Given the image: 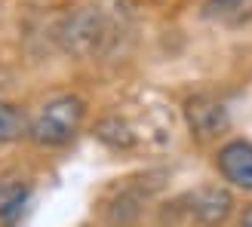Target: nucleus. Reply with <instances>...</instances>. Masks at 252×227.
I'll return each mask as SVG.
<instances>
[{"label": "nucleus", "mask_w": 252, "mask_h": 227, "mask_svg": "<svg viewBox=\"0 0 252 227\" xmlns=\"http://www.w3.org/2000/svg\"><path fill=\"white\" fill-rule=\"evenodd\" d=\"M188 203H191V215L206 224V227H219L228 221L231 209H234V197L224 191L219 184H203L197 187V191L188 197Z\"/></svg>", "instance_id": "7ed1b4c3"}, {"label": "nucleus", "mask_w": 252, "mask_h": 227, "mask_svg": "<svg viewBox=\"0 0 252 227\" xmlns=\"http://www.w3.org/2000/svg\"><path fill=\"white\" fill-rule=\"evenodd\" d=\"M28 138V117L9 102H0V144H12Z\"/></svg>", "instance_id": "423d86ee"}, {"label": "nucleus", "mask_w": 252, "mask_h": 227, "mask_svg": "<svg viewBox=\"0 0 252 227\" xmlns=\"http://www.w3.org/2000/svg\"><path fill=\"white\" fill-rule=\"evenodd\" d=\"M86 117V105L77 95H59L46 102L37 117L28 123V138L40 147H62L80 132Z\"/></svg>", "instance_id": "f257e3e1"}, {"label": "nucleus", "mask_w": 252, "mask_h": 227, "mask_svg": "<svg viewBox=\"0 0 252 227\" xmlns=\"http://www.w3.org/2000/svg\"><path fill=\"white\" fill-rule=\"evenodd\" d=\"M185 120H188V129L197 138L200 144L206 142H216L219 135L228 132L231 117H228V108H224L219 98L212 95H194L185 102Z\"/></svg>", "instance_id": "f03ea898"}, {"label": "nucleus", "mask_w": 252, "mask_h": 227, "mask_svg": "<svg viewBox=\"0 0 252 227\" xmlns=\"http://www.w3.org/2000/svg\"><path fill=\"white\" fill-rule=\"evenodd\" d=\"M31 197V184L19 178V175H3L0 178V224L12 227L22 212H25V203Z\"/></svg>", "instance_id": "39448f33"}, {"label": "nucleus", "mask_w": 252, "mask_h": 227, "mask_svg": "<svg viewBox=\"0 0 252 227\" xmlns=\"http://www.w3.org/2000/svg\"><path fill=\"white\" fill-rule=\"evenodd\" d=\"M212 3H216V6H224V9H231V6H240L243 0H212Z\"/></svg>", "instance_id": "1a4fd4ad"}, {"label": "nucleus", "mask_w": 252, "mask_h": 227, "mask_svg": "<svg viewBox=\"0 0 252 227\" xmlns=\"http://www.w3.org/2000/svg\"><path fill=\"white\" fill-rule=\"evenodd\" d=\"M98 138H102L105 144H111V147H132L135 144V132L120 117L102 120V126H98Z\"/></svg>", "instance_id": "0eeeda50"}, {"label": "nucleus", "mask_w": 252, "mask_h": 227, "mask_svg": "<svg viewBox=\"0 0 252 227\" xmlns=\"http://www.w3.org/2000/svg\"><path fill=\"white\" fill-rule=\"evenodd\" d=\"M237 227H252V206L243 209V215H240V221H237Z\"/></svg>", "instance_id": "6e6552de"}, {"label": "nucleus", "mask_w": 252, "mask_h": 227, "mask_svg": "<svg viewBox=\"0 0 252 227\" xmlns=\"http://www.w3.org/2000/svg\"><path fill=\"white\" fill-rule=\"evenodd\" d=\"M216 166L224 181H231L234 187H243V191H252V144L249 142L237 138V142L221 144Z\"/></svg>", "instance_id": "20e7f679"}]
</instances>
